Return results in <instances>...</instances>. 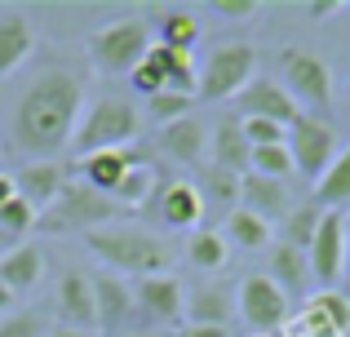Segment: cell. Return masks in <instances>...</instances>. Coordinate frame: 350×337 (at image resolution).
<instances>
[{
	"mask_svg": "<svg viewBox=\"0 0 350 337\" xmlns=\"http://www.w3.org/2000/svg\"><path fill=\"white\" fill-rule=\"evenodd\" d=\"M80 103H85V85L76 71L44 67L14 107V142L31 156H58L76 138Z\"/></svg>",
	"mask_w": 350,
	"mask_h": 337,
	"instance_id": "6da1fadb",
	"label": "cell"
},
{
	"mask_svg": "<svg viewBox=\"0 0 350 337\" xmlns=\"http://www.w3.org/2000/svg\"><path fill=\"white\" fill-rule=\"evenodd\" d=\"M85 249L98 253L111 271L120 275H164L169 271V244L151 231H137V226H98V231L85 235Z\"/></svg>",
	"mask_w": 350,
	"mask_h": 337,
	"instance_id": "7a4b0ae2",
	"label": "cell"
},
{
	"mask_svg": "<svg viewBox=\"0 0 350 337\" xmlns=\"http://www.w3.org/2000/svg\"><path fill=\"white\" fill-rule=\"evenodd\" d=\"M142 116L129 98H98L89 111H80V124H76V138H71V151L80 160L85 156H98V151H124L129 142L137 138L142 129Z\"/></svg>",
	"mask_w": 350,
	"mask_h": 337,
	"instance_id": "3957f363",
	"label": "cell"
},
{
	"mask_svg": "<svg viewBox=\"0 0 350 337\" xmlns=\"http://www.w3.org/2000/svg\"><path fill=\"white\" fill-rule=\"evenodd\" d=\"M85 49H89V62L98 71H107V76H133V67L151 49V27L142 18H120V23L89 36Z\"/></svg>",
	"mask_w": 350,
	"mask_h": 337,
	"instance_id": "277c9868",
	"label": "cell"
},
{
	"mask_svg": "<svg viewBox=\"0 0 350 337\" xmlns=\"http://www.w3.org/2000/svg\"><path fill=\"white\" fill-rule=\"evenodd\" d=\"M120 213H124V208H120L116 200L98 196L94 187H85V182H67L62 196L40 213V222L49 226V231H85L89 235V231H98V226L116 222Z\"/></svg>",
	"mask_w": 350,
	"mask_h": 337,
	"instance_id": "5b68a950",
	"label": "cell"
},
{
	"mask_svg": "<svg viewBox=\"0 0 350 337\" xmlns=\"http://www.w3.org/2000/svg\"><path fill=\"white\" fill-rule=\"evenodd\" d=\"M280 67H284V80L280 85L288 89V98L297 107H310V111H328L333 107V71L319 53L301 49V44H288L280 53Z\"/></svg>",
	"mask_w": 350,
	"mask_h": 337,
	"instance_id": "8992f818",
	"label": "cell"
},
{
	"mask_svg": "<svg viewBox=\"0 0 350 337\" xmlns=\"http://www.w3.org/2000/svg\"><path fill=\"white\" fill-rule=\"evenodd\" d=\"M257 71V49L253 44H217L213 53L200 67V94L204 103H226V98H239V89L253 80Z\"/></svg>",
	"mask_w": 350,
	"mask_h": 337,
	"instance_id": "52a82bcc",
	"label": "cell"
},
{
	"mask_svg": "<svg viewBox=\"0 0 350 337\" xmlns=\"http://www.w3.org/2000/svg\"><path fill=\"white\" fill-rule=\"evenodd\" d=\"M288 156H293V173L319 182V173L333 165L337 156V138H333V124H324L319 116H297L288 124Z\"/></svg>",
	"mask_w": 350,
	"mask_h": 337,
	"instance_id": "ba28073f",
	"label": "cell"
},
{
	"mask_svg": "<svg viewBox=\"0 0 350 337\" xmlns=\"http://www.w3.org/2000/svg\"><path fill=\"white\" fill-rule=\"evenodd\" d=\"M306 262H310V275L324 288H333L346 275V213L324 208V217L315 226V240L306 249Z\"/></svg>",
	"mask_w": 350,
	"mask_h": 337,
	"instance_id": "9c48e42d",
	"label": "cell"
},
{
	"mask_svg": "<svg viewBox=\"0 0 350 337\" xmlns=\"http://www.w3.org/2000/svg\"><path fill=\"white\" fill-rule=\"evenodd\" d=\"M235 306L253 333H271L288 320V297H284V288L271 275H248L235 293Z\"/></svg>",
	"mask_w": 350,
	"mask_h": 337,
	"instance_id": "30bf717a",
	"label": "cell"
},
{
	"mask_svg": "<svg viewBox=\"0 0 350 337\" xmlns=\"http://www.w3.org/2000/svg\"><path fill=\"white\" fill-rule=\"evenodd\" d=\"M235 103H239V111H244V120H275V124H284V129L301 116V107L288 98V89L271 76H253L239 89Z\"/></svg>",
	"mask_w": 350,
	"mask_h": 337,
	"instance_id": "8fae6325",
	"label": "cell"
},
{
	"mask_svg": "<svg viewBox=\"0 0 350 337\" xmlns=\"http://www.w3.org/2000/svg\"><path fill=\"white\" fill-rule=\"evenodd\" d=\"M67 182L71 178H67V165H62V160H31V165H23V169L14 173L18 196H23L36 213H44V208L62 196V187H67Z\"/></svg>",
	"mask_w": 350,
	"mask_h": 337,
	"instance_id": "7c38bea8",
	"label": "cell"
},
{
	"mask_svg": "<svg viewBox=\"0 0 350 337\" xmlns=\"http://www.w3.org/2000/svg\"><path fill=\"white\" fill-rule=\"evenodd\" d=\"M346 329H350V297L337 288H324L306 302L297 337H342Z\"/></svg>",
	"mask_w": 350,
	"mask_h": 337,
	"instance_id": "4fadbf2b",
	"label": "cell"
},
{
	"mask_svg": "<svg viewBox=\"0 0 350 337\" xmlns=\"http://www.w3.org/2000/svg\"><path fill=\"white\" fill-rule=\"evenodd\" d=\"M133 302L142 306L151 320H182V311H187V293H182V284L164 271V275H146V280H137V288H133Z\"/></svg>",
	"mask_w": 350,
	"mask_h": 337,
	"instance_id": "5bb4252c",
	"label": "cell"
},
{
	"mask_svg": "<svg viewBox=\"0 0 350 337\" xmlns=\"http://www.w3.org/2000/svg\"><path fill=\"white\" fill-rule=\"evenodd\" d=\"M36 49V31H31V18L23 9H0V80L14 76Z\"/></svg>",
	"mask_w": 350,
	"mask_h": 337,
	"instance_id": "9a60e30c",
	"label": "cell"
},
{
	"mask_svg": "<svg viewBox=\"0 0 350 337\" xmlns=\"http://www.w3.org/2000/svg\"><path fill=\"white\" fill-rule=\"evenodd\" d=\"M58 315L67 320V329L89 333L98 324V302H94V280L80 275V271H67L58 284Z\"/></svg>",
	"mask_w": 350,
	"mask_h": 337,
	"instance_id": "2e32d148",
	"label": "cell"
},
{
	"mask_svg": "<svg viewBox=\"0 0 350 337\" xmlns=\"http://www.w3.org/2000/svg\"><path fill=\"white\" fill-rule=\"evenodd\" d=\"M155 142H160V151L169 160H178V165H187V169H200V165H204V120H196V116L164 124Z\"/></svg>",
	"mask_w": 350,
	"mask_h": 337,
	"instance_id": "e0dca14e",
	"label": "cell"
},
{
	"mask_svg": "<svg viewBox=\"0 0 350 337\" xmlns=\"http://www.w3.org/2000/svg\"><path fill=\"white\" fill-rule=\"evenodd\" d=\"M239 208L271 222V217L288 213V191H284V182L262 178V173H239Z\"/></svg>",
	"mask_w": 350,
	"mask_h": 337,
	"instance_id": "ac0fdd59",
	"label": "cell"
},
{
	"mask_svg": "<svg viewBox=\"0 0 350 337\" xmlns=\"http://www.w3.org/2000/svg\"><path fill=\"white\" fill-rule=\"evenodd\" d=\"M142 62H151V67L160 71L164 85H169L173 94H187V98H196V94H200V71H196V62H191V53H187V49H169V44L155 40L151 49H146V58H142Z\"/></svg>",
	"mask_w": 350,
	"mask_h": 337,
	"instance_id": "d6986e66",
	"label": "cell"
},
{
	"mask_svg": "<svg viewBox=\"0 0 350 337\" xmlns=\"http://www.w3.org/2000/svg\"><path fill=\"white\" fill-rule=\"evenodd\" d=\"M44 275V253L36 249V244H14V249L0 253V284L9 288V293H27V288H36Z\"/></svg>",
	"mask_w": 350,
	"mask_h": 337,
	"instance_id": "ffe728a7",
	"label": "cell"
},
{
	"mask_svg": "<svg viewBox=\"0 0 350 337\" xmlns=\"http://www.w3.org/2000/svg\"><path fill=\"white\" fill-rule=\"evenodd\" d=\"M142 156H133V151H98V156H85L80 160V182L85 187H94L98 196L111 200V191L120 187V178L129 173V165H137Z\"/></svg>",
	"mask_w": 350,
	"mask_h": 337,
	"instance_id": "44dd1931",
	"label": "cell"
},
{
	"mask_svg": "<svg viewBox=\"0 0 350 337\" xmlns=\"http://www.w3.org/2000/svg\"><path fill=\"white\" fill-rule=\"evenodd\" d=\"M94 302H98V324L103 329H120L133 315V288L107 271V275H94Z\"/></svg>",
	"mask_w": 350,
	"mask_h": 337,
	"instance_id": "7402d4cb",
	"label": "cell"
},
{
	"mask_svg": "<svg viewBox=\"0 0 350 337\" xmlns=\"http://www.w3.org/2000/svg\"><path fill=\"white\" fill-rule=\"evenodd\" d=\"M160 213L169 226H178V231H191V226H200V217H204V196H200L196 182H169V187L160 191Z\"/></svg>",
	"mask_w": 350,
	"mask_h": 337,
	"instance_id": "603a6c76",
	"label": "cell"
},
{
	"mask_svg": "<svg viewBox=\"0 0 350 337\" xmlns=\"http://www.w3.org/2000/svg\"><path fill=\"white\" fill-rule=\"evenodd\" d=\"M231 288L226 284H200L196 293L187 297V311L182 315H191V324H208V329H226V320L235 315V302H231Z\"/></svg>",
	"mask_w": 350,
	"mask_h": 337,
	"instance_id": "cb8c5ba5",
	"label": "cell"
},
{
	"mask_svg": "<svg viewBox=\"0 0 350 337\" xmlns=\"http://www.w3.org/2000/svg\"><path fill=\"white\" fill-rule=\"evenodd\" d=\"M315 204L346 213V204H350V147L337 151L333 165L319 173V182H315Z\"/></svg>",
	"mask_w": 350,
	"mask_h": 337,
	"instance_id": "d4e9b609",
	"label": "cell"
},
{
	"mask_svg": "<svg viewBox=\"0 0 350 337\" xmlns=\"http://www.w3.org/2000/svg\"><path fill=\"white\" fill-rule=\"evenodd\" d=\"M271 280L284 288V297L301 293V288H306V280H310L306 253L293 249V244H275V249H271Z\"/></svg>",
	"mask_w": 350,
	"mask_h": 337,
	"instance_id": "484cf974",
	"label": "cell"
},
{
	"mask_svg": "<svg viewBox=\"0 0 350 337\" xmlns=\"http://www.w3.org/2000/svg\"><path fill=\"white\" fill-rule=\"evenodd\" d=\"M213 165L226 169V173H239L248 169V142H244V129H239V120H217L213 129Z\"/></svg>",
	"mask_w": 350,
	"mask_h": 337,
	"instance_id": "4316f807",
	"label": "cell"
},
{
	"mask_svg": "<svg viewBox=\"0 0 350 337\" xmlns=\"http://www.w3.org/2000/svg\"><path fill=\"white\" fill-rule=\"evenodd\" d=\"M226 240L239 244V249H271V222H262L257 213H248V208H231L222 222Z\"/></svg>",
	"mask_w": 350,
	"mask_h": 337,
	"instance_id": "83f0119b",
	"label": "cell"
},
{
	"mask_svg": "<svg viewBox=\"0 0 350 337\" xmlns=\"http://www.w3.org/2000/svg\"><path fill=\"white\" fill-rule=\"evenodd\" d=\"M319 217H324V208H319L315 200H306V204H293L288 213H284V240H280V244H293V249L306 253L310 240H315Z\"/></svg>",
	"mask_w": 350,
	"mask_h": 337,
	"instance_id": "f1b7e54d",
	"label": "cell"
},
{
	"mask_svg": "<svg viewBox=\"0 0 350 337\" xmlns=\"http://www.w3.org/2000/svg\"><path fill=\"white\" fill-rule=\"evenodd\" d=\"M151 191H155V165H151V160H137V165H129V173L120 178V187L111 191V200L120 208H137V204H146Z\"/></svg>",
	"mask_w": 350,
	"mask_h": 337,
	"instance_id": "f546056e",
	"label": "cell"
},
{
	"mask_svg": "<svg viewBox=\"0 0 350 337\" xmlns=\"http://www.w3.org/2000/svg\"><path fill=\"white\" fill-rule=\"evenodd\" d=\"M187 258H191V267H200V271L226 267V235L222 231H191Z\"/></svg>",
	"mask_w": 350,
	"mask_h": 337,
	"instance_id": "4dcf8cb0",
	"label": "cell"
},
{
	"mask_svg": "<svg viewBox=\"0 0 350 337\" xmlns=\"http://www.w3.org/2000/svg\"><path fill=\"white\" fill-rule=\"evenodd\" d=\"M248 173H262V178L284 182L293 173L288 142H275V147H248Z\"/></svg>",
	"mask_w": 350,
	"mask_h": 337,
	"instance_id": "1f68e13d",
	"label": "cell"
},
{
	"mask_svg": "<svg viewBox=\"0 0 350 337\" xmlns=\"http://www.w3.org/2000/svg\"><path fill=\"white\" fill-rule=\"evenodd\" d=\"M196 36H200V23L187 14V9H169V14L160 18V44H169V49H187L191 53Z\"/></svg>",
	"mask_w": 350,
	"mask_h": 337,
	"instance_id": "d6a6232c",
	"label": "cell"
},
{
	"mask_svg": "<svg viewBox=\"0 0 350 337\" xmlns=\"http://www.w3.org/2000/svg\"><path fill=\"white\" fill-rule=\"evenodd\" d=\"M191 107H196V98H187V94H173V89H164V94H155V98H146V116H151L155 124H173V120H187L191 116Z\"/></svg>",
	"mask_w": 350,
	"mask_h": 337,
	"instance_id": "836d02e7",
	"label": "cell"
},
{
	"mask_svg": "<svg viewBox=\"0 0 350 337\" xmlns=\"http://www.w3.org/2000/svg\"><path fill=\"white\" fill-rule=\"evenodd\" d=\"M40 222V213H36L31 204H27L23 196H14L9 204H0V235H9V240H18V235H27L31 226Z\"/></svg>",
	"mask_w": 350,
	"mask_h": 337,
	"instance_id": "e575fe53",
	"label": "cell"
},
{
	"mask_svg": "<svg viewBox=\"0 0 350 337\" xmlns=\"http://www.w3.org/2000/svg\"><path fill=\"white\" fill-rule=\"evenodd\" d=\"M200 196H213L217 204H235V200H239V173L204 165V187H200Z\"/></svg>",
	"mask_w": 350,
	"mask_h": 337,
	"instance_id": "d590c367",
	"label": "cell"
},
{
	"mask_svg": "<svg viewBox=\"0 0 350 337\" xmlns=\"http://www.w3.org/2000/svg\"><path fill=\"white\" fill-rule=\"evenodd\" d=\"M239 129H244V142H248V147H275V142L288 138V129H284V124H275V120H244Z\"/></svg>",
	"mask_w": 350,
	"mask_h": 337,
	"instance_id": "8d00e7d4",
	"label": "cell"
},
{
	"mask_svg": "<svg viewBox=\"0 0 350 337\" xmlns=\"http://www.w3.org/2000/svg\"><path fill=\"white\" fill-rule=\"evenodd\" d=\"M44 324L40 315H9V320H0V337H40Z\"/></svg>",
	"mask_w": 350,
	"mask_h": 337,
	"instance_id": "74e56055",
	"label": "cell"
},
{
	"mask_svg": "<svg viewBox=\"0 0 350 337\" xmlns=\"http://www.w3.org/2000/svg\"><path fill=\"white\" fill-rule=\"evenodd\" d=\"M257 0H213V14H222V18H253L257 14Z\"/></svg>",
	"mask_w": 350,
	"mask_h": 337,
	"instance_id": "f35d334b",
	"label": "cell"
},
{
	"mask_svg": "<svg viewBox=\"0 0 350 337\" xmlns=\"http://www.w3.org/2000/svg\"><path fill=\"white\" fill-rule=\"evenodd\" d=\"M182 337H226V329H208V324H187Z\"/></svg>",
	"mask_w": 350,
	"mask_h": 337,
	"instance_id": "ab89813d",
	"label": "cell"
},
{
	"mask_svg": "<svg viewBox=\"0 0 350 337\" xmlns=\"http://www.w3.org/2000/svg\"><path fill=\"white\" fill-rule=\"evenodd\" d=\"M14 196H18V187H14V173H0V204H9Z\"/></svg>",
	"mask_w": 350,
	"mask_h": 337,
	"instance_id": "60d3db41",
	"label": "cell"
},
{
	"mask_svg": "<svg viewBox=\"0 0 350 337\" xmlns=\"http://www.w3.org/2000/svg\"><path fill=\"white\" fill-rule=\"evenodd\" d=\"M337 9H342L337 0H319V5H310V14H315V18H324V14H337Z\"/></svg>",
	"mask_w": 350,
	"mask_h": 337,
	"instance_id": "b9f144b4",
	"label": "cell"
},
{
	"mask_svg": "<svg viewBox=\"0 0 350 337\" xmlns=\"http://www.w3.org/2000/svg\"><path fill=\"white\" fill-rule=\"evenodd\" d=\"M9 306H14V293H9V288H5V284H0V315H5V311H9Z\"/></svg>",
	"mask_w": 350,
	"mask_h": 337,
	"instance_id": "7bdbcfd3",
	"label": "cell"
},
{
	"mask_svg": "<svg viewBox=\"0 0 350 337\" xmlns=\"http://www.w3.org/2000/svg\"><path fill=\"white\" fill-rule=\"evenodd\" d=\"M346 288H350V217H346Z\"/></svg>",
	"mask_w": 350,
	"mask_h": 337,
	"instance_id": "ee69618b",
	"label": "cell"
},
{
	"mask_svg": "<svg viewBox=\"0 0 350 337\" xmlns=\"http://www.w3.org/2000/svg\"><path fill=\"white\" fill-rule=\"evenodd\" d=\"M53 337H89V333H80V329H58Z\"/></svg>",
	"mask_w": 350,
	"mask_h": 337,
	"instance_id": "f6af8a7d",
	"label": "cell"
},
{
	"mask_svg": "<svg viewBox=\"0 0 350 337\" xmlns=\"http://www.w3.org/2000/svg\"><path fill=\"white\" fill-rule=\"evenodd\" d=\"M5 244H9V235H0V253H5Z\"/></svg>",
	"mask_w": 350,
	"mask_h": 337,
	"instance_id": "bcb514c9",
	"label": "cell"
},
{
	"mask_svg": "<svg viewBox=\"0 0 350 337\" xmlns=\"http://www.w3.org/2000/svg\"><path fill=\"white\" fill-rule=\"evenodd\" d=\"M129 337H155V333H129Z\"/></svg>",
	"mask_w": 350,
	"mask_h": 337,
	"instance_id": "7dc6e473",
	"label": "cell"
},
{
	"mask_svg": "<svg viewBox=\"0 0 350 337\" xmlns=\"http://www.w3.org/2000/svg\"><path fill=\"white\" fill-rule=\"evenodd\" d=\"M342 9H346V18H350V0H346V5H342Z\"/></svg>",
	"mask_w": 350,
	"mask_h": 337,
	"instance_id": "c3c4849f",
	"label": "cell"
}]
</instances>
